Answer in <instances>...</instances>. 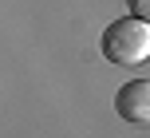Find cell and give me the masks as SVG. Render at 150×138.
<instances>
[{
	"label": "cell",
	"instance_id": "obj_1",
	"mask_svg": "<svg viewBox=\"0 0 150 138\" xmlns=\"http://www.w3.org/2000/svg\"><path fill=\"white\" fill-rule=\"evenodd\" d=\"M99 51L115 67H138V63H146L150 59V24L138 20V16H122V20L107 24V32L99 36Z\"/></svg>",
	"mask_w": 150,
	"mask_h": 138
},
{
	"label": "cell",
	"instance_id": "obj_2",
	"mask_svg": "<svg viewBox=\"0 0 150 138\" xmlns=\"http://www.w3.org/2000/svg\"><path fill=\"white\" fill-rule=\"evenodd\" d=\"M115 111L130 126H150V79H130L115 95Z\"/></svg>",
	"mask_w": 150,
	"mask_h": 138
},
{
	"label": "cell",
	"instance_id": "obj_3",
	"mask_svg": "<svg viewBox=\"0 0 150 138\" xmlns=\"http://www.w3.org/2000/svg\"><path fill=\"white\" fill-rule=\"evenodd\" d=\"M127 4H130V16H138V20L150 24V0H127Z\"/></svg>",
	"mask_w": 150,
	"mask_h": 138
}]
</instances>
